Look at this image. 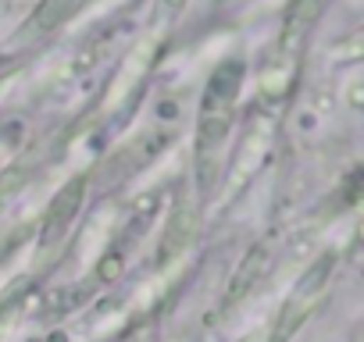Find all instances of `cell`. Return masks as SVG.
I'll return each mask as SVG.
<instances>
[{
	"instance_id": "1",
	"label": "cell",
	"mask_w": 364,
	"mask_h": 342,
	"mask_svg": "<svg viewBox=\"0 0 364 342\" xmlns=\"http://www.w3.org/2000/svg\"><path fill=\"white\" fill-rule=\"evenodd\" d=\"M247 82V61L229 57L222 61L204 86L197 107V139H193V182L200 200H211L222 182V153L236 121V104Z\"/></svg>"
},
{
	"instance_id": "2",
	"label": "cell",
	"mask_w": 364,
	"mask_h": 342,
	"mask_svg": "<svg viewBox=\"0 0 364 342\" xmlns=\"http://www.w3.org/2000/svg\"><path fill=\"white\" fill-rule=\"evenodd\" d=\"M321 11H325V0H289L286 4L282 22H279V36L268 47L261 72H257L261 104L279 107L296 93L300 75H304V61H307V43H311V33H314Z\"/></svg>"
},
{
	"instance_id": "3",
	"label": "cell",
	"mask_w": 364,
	"mask_h": 342,
	"mask_svg": "<svg viewBox=\"0 0 364 342\" xmlns=\"http://www.w3.org/2000/svg\"><path fill=\"white\" fill-rule=\"evenodd\" d=\"M332 275H336V253H321V257L300 275V282L293 285V292L286 296V303H282V310H279V321H275L268 342H289V338L314 317V310H318V307L325 303V296H328Z\"/></svg>"
},
{
	"instance_id": "4",
	"label": "cell",
	"mask_w": 364,
	"mask_h": 342,
	"mask_svg": "<svg viewBox=\"0 0 364 342\" xmlns=\"http://www.w3.org/2000/svg\"><path fill=\"white\" fill-rule=\"evenodd\" d=\"M200 218H204V200L197 193L193 182H182L171 204V214L164 221L161 243H157V264H171L186 253L200 232Z\"/></svg>"
},
{
	"instance_id": "5",
	"label": "cell",
	"mask_w": 364,
	"mask_h": 342,
	"mask_svg": "<svg viewBox=\"0 0 364 342\" xmlns=\"http://www.w3.org/2000/svg\"><path fill=\"white\" fill-rule=\"evenodd\" d=\"M86 189H90V175H75L54 193V200H50V207L40 221V236H36V253L40 257H50L68 239V232H72V225L82 211Z\"/></svg>"
},
{
	"instance_id": "6",
	"label": "cell",
	"mask_w": 364,
	"mask_h": 342,
	"mask_svg": "<svg viewBox=\"0 0 364 342\" xmlns=\"http://www.w3.org/2000/svg\"><path fill=\"white\" fill-rule=\"evenodd\" d=\"M275 132H279V125H275V114H268V111H261L247 125V132H243V139H240V146L232 153V164H229L225 197H236L247 186V179H254V171L264 164V157H268V150L275 143Z\"/></svg>"
},
{
	"instance_id": "7",
	"label": "cell",
	"mask_w": 364,
	"mask_h": 342,
	"mask_svg": "<svg viewBox=\"0 0 364 342\" xmlns=\"http://www.w3.org/2000/svg\"><path fill=\"white\" fill-rule=\"evenodd\" d=\"M79 4L82 0H40L36 4V11L26 18V26H22V43H36V40H43V36H50V33H58L75 11H79Z\"/></svg>"
},
{
	"instance_id": "8",
	"label": "cell",
	"mask_w": 364,
	"mask_h": 342,
	"mask_svg": "<svg viewBox=\"0 0 364 342\" xmlns=\"http://www.w3.org/2000/svg\"><path fill=\"white\" fill-rule=\"evenodd\" d=\"M264 271H268V250H264V246H254V250L243 257V264H240V271L232 275V282H229L225 307L236 303L240 296H247V289H254V282H261Z\"/></svg>"
},
{
	"instance_id": "9",
	"label": "cell",
	"mask_w": 364,
	"mask_h": 342,
	"mask_svg": "<svg viewBox=\"0 0 364 342\" xmlns=\"http://www.w3.org/2000/svg\"><path fill=\"white\" fill-rule=\"evenodd\" d=\"M29 175H33V167H4L0 171V207H4L8 200H15L18 189H26Z\"/></svg>"
},
{
	"instance_id": "10",
	"label": "cell",
	"mask_w": 364,
	"mask_h": 342,
	"mask_svg": "<svg viewBox=\"0 0 364 342\" xmlns=\"http://www.w3.org/2000/svg\"><path fill=\"white\" fill-rule=\"evenodd\" d=\"M190 0H154V29H168L182 11H186Z\"/></svg>"
},
{
	"instance_id": "11",
	"label": "cell",
	"mask_w": 364,
	"mask_h": 342,
	"mask_svg": "<svg viewBox=\"0 0 364 342\" xmlns=\"http://www.w3.org/2000/svg\"><path fill=\"white\" fill-rule=\"evenodd\" d=\"M22 125H4L0 128V171L8 167V160L15 157V150H18V143H22Z\"/></svg>"
},
{
	"instance_id": "12",
	"label": "cell",
	"mask_w": 364,
	"mask_h": 342,
	"mask_svg": "<svg viewBox=\"0 0 364 342\" xmlns=\"http://www.w3.org/2000/svg\"><path fill=\"white\" fill-rule=\"evenodd\" d=\"M125 342H157V321H154V317L139 321V324L125 335Z\"/></svg>"
},
{
	"instance_id": "13",
	"label": "cell",
	"mask_w": 364,
	"mask_h": 342,
	"mask_svg": "<svg viewBox=\"0 0 364 342\" xmlns=\"http://www.w3.org/2000/svg\"><path fill=\"white\" fill-rule=\"evenodd\" d=\"M15 82H18V75H0V107H4V100L11 96Z\"/></svg>"
}]
</instances>
